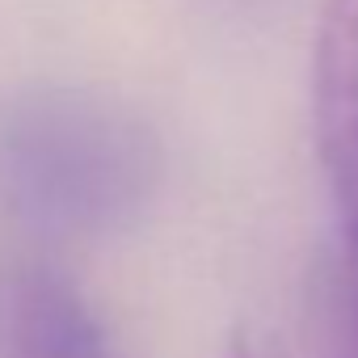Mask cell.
Listing matches in <instances>:
<instances>
[{"instance_id":"cell-1","label":"cell","mask_w":358,"mask_h":358,"mask_svg":"<svg viewBox=\"0 0 358 358\" xmlns=\"http://www.w3.org/2000/svg\"><path fill=\"white\" fill-rule=\"evenodd\" d=\"M316 156L345 236V291L358 295V0H324L312 47Z\"/></svg>"},{"instance_id":"cell-2","label":"cell","mask_w":358,"mask_h":358,"mask_svg":"<svg viewBox=\"0 0 358 358\" xmlns=\"http://www.w3.org/2000/svg\"><path fill=\"white\" fill-rule=\"evenodd\" d=\"M5 358H110V345L72 287L26 274L9 291Z\"/></svg>"},{"instance_id":"cell-3","label":"cell","mask_w":358,"mask_h":358,"mask_svg":"<svg viewBox=\"0 0 358 358\" xmlns=\"http://www.w3.org/2000/svg\"><path fill=\"white\" fill-rule=\"evenodd\" d=\"M224 358H257V354H253V341H249L245 333H236V337L228 341V350H224Z\"/></svg>"},{"instance_id":"cell-4","label":"cell","mask_w":358,"mask_h":358,"mask_svg":"<svg viewBox=\"0 0 358 358\" xmlns=\"http://www.w3.org/2000/svg\"><path fill=\"white\" fill-rule=\"evenodd\" d=\"M354 354H358V333H354Z\"/></svg>"}]
</instances>
